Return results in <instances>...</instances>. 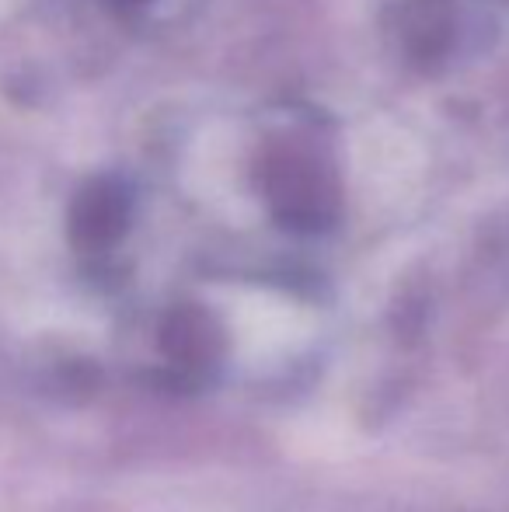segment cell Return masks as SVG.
I'll list each match as a JSON object with an SVG mask.
<instances>
[{
    "instance_id": "obj_1",
    "label": "cell",
    "mask_w": 509,
    "mask_h": 512,
    "mask_svg": "<svg viewBox=\"0 0 509 512\" xmlns=\"http://www.w3.org/2000/svg\"><path fill=\"white\" fill-rule=\"evenodd\" d=\"M272 199L283 209L286 220L293 223H318L325 206L332 203L321 185L318 171L311 164L300 161H283L276 168V178H272Z\"/></svg>"
}]
</instances>
